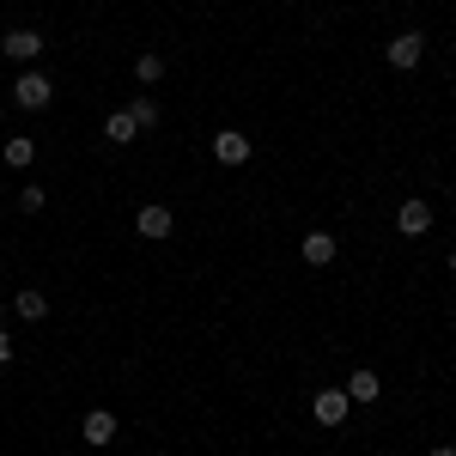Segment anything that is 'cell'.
Segmentation results:
<instances>
[{
  "label": "cell",
  "mask_w": 456,
  "mask_h": 456,
  "mask_svg": "<svg viewBox=\"0 0 456 456\" xmlns=\"http://www.w3.org/2000/svg\"><path fill=\"white\" fill-rule=\"evenodd\" d=\"M122 110L134 116V128H141V134H152V128H159V104H152L146 92H141V98H134V104H122Z\"/></svg>",
  "instance_id": "14"
},
{
  "label": "cell",
  "mask_w": 456,
  "mask_h": 456,
  "mask_svg": "<svg viewBox=\"0 0 456 456\" xmlns=\"http://www.w3.org/2000/svg\"><path fill=\"white\" fill-rule=\"evenodd\" d=\"M104 141H110V146H134V141H141V128H134V116H128V110H110Z\"/></svg>",
  "instance_id": "10"
},
{
  "label": "cell",
  "mask_w": 456,
  "mask_h": 456,
  "mask_svg": "<svg viewBox=\"0 0 456 456\" xmlns=\"http://www.w3.org/2000/svg\"><path fill=\"white\" fill-rule=\"evenodd\" d=\"M384 384H378V371H353L347 378V402H378Z\"/></svg>",
  "instance_id": "12"
},
{
  "label": "cell",
  "mask_w": 456,
  "mask_h": 456,
  "mask_svg": "<svg viewBox=\"0 0 456 456\" xmlns=\"http://www.w3.org/2000/svg\"><path fill=\"white\" fill-rule=\"evenodd\" d=\"M451 274H456V249H451Z\"/></svg>",
  "instance_id": "19"
},
{
  "label": "cell",
  "mask_w": 456,
  "mask_h": 456,
  "mask_svg": "<svg viewBox=\"0 0 456 456\" xmlns=\"http://www.w3.org/2000/svg\"><path fill=\"white\" fill-rule=\"evenodd\" d=\"M347 414H353L347 389H316L311 395V420L316 426H347Z\"/></svg>",
  "instance_id": "3"
},
{
  "label": "cell",
  "mask_w": 456,
  "mask_h": 456,
  "mask_svg": "<svg viewBox=\"0 0 456 456\" xmlns=\"http://www.w3.org/2000/svg\"><path fill=\"white\" fill-rule=\"evenodd\" d=\"M12 98H19V110H49L55 86H49V73H43V68H25L19 79H12Z\"/></svg>",
  "instance_id": "2"
},
{
  "label": "cell",
  "mask_w": 456,
  "mask_h": 456,
  "mask_svg": "<svg viewBox=\"0 0 456 456\" xmlns=\"http://www.w3.org/2000/svg\"><path fill=\"white\" fill-rule=\"evenodd\" d=\"M12 311L25 316V322H43V316H49V298H43V292H37V286H25V292H19V298H12Z\"/></svg>",
  "instance_id": "13"
},
{
  "label": "cell",
  "mask_w": 456,
  "mask_h": 456,
  "mask_svg": "<svg viewBox=\"0 0 456 456\" xmlns=\"http://www.w3.org/2000/svg\"><path fill=\"white\" fill-rule=\"evenodd\" d=\"M0 159H6V171H31V159H37V141H31V134H12V141L0 146Z\"/></svg>",
  "instance_id": "11"
},
{
  "label": "cell",
  "mask_w": 456,
  "mask_h": 456,
  "mask_svg": "<svg viewBox=\"0 0 456 456\" xmlns=\"http://www.w3.org/2000/svg\"><path fill=\"white\" fill-rule=\"evenodd\" d=\"M19 208H25V213H43V208H49V195H43V183H25V189H19Z\"/></svg>",
  "instance_id": "16"
},
{
  "label": "cell",
  "mask_w": 456,
  "mask_h": 456,
  "mask_svg": "<svg viewBox=\"0 0 456 456\" xmlns=\"http://www.w3.org/2000/svg\"><path fill=\"white\" fill-rule=\"evenodd\" d=\"M426 456H456V444H432V451H426Z\"/></svg>",
  "instance_id": "18"
},
{
  "label": "cell",
  "mask_w": 456,
  "mask_h": 456,
  "mask_svg": "<svg viewBox=\"0 0 456 456\" xmlns=\"http://www.w3.org/2000/svg\"><path fill=\"white\" fill-rule=\"evenodd\" d=\"M79 438H86L92 451H104L110 438H116V414H110V408H92V414L79 420Z\"/></svg>",
  "instance_id": "8"
},
{
  "label": "cell",
  "mask_w": 456,
  "mask_h": 456,
  "mask_svg": "<svg viewBox=\"0 0 456 456\" xmlns=\"http://www.w3.org/2000/svg\"><path fill=\"white\" fill-rule=\"evenodd\" d=\"M305 262H311V268H329V262H335V256H341V238H335V232H305Z\"/></svg>",
  "instance_id": "9"
},
{
  "label": "cell",
  "mask_w": 456,
  "mask_h": 456,
  "mask_svg": "<svg viewBox=\"0 0 456 456\" xmlns=\"http://www.w3.org/2000/svg\"><path fill=\"white\" fill-rule=\"evenodd\" d=\"M395 232H402V238H426V232H432V201L408 195V201L395 208Z\"/></svg>",
  "instance_id": "4"
},
{
  "label": "cell",
  "mask_w": 456,
  "mask_h": 456,
  "mask_svg": "<svg viewBox=\"0 0 456 456\" xmlns=\"http://www.w3.org/2000/svg\"><path fill=\"white\" fill-rule=\"evenodd\" d=\"M134 79H141V86H159V79H165V55H152V49H146L141 61H134Z\"/></svg>",
  "instance_id": "15"
},
{
  "label": "cell",
  "mask_w": 456,
  "mask_h": 456,
  "mask_svg": "<svg viewBox=\"0 0 456 456\" xmlns=\"http://www.w3.org/2000/svg\"><path fill=\"white\" fill-rule=\"evenodd\" d=\"M12 353H19V347H12V335H6V329H0V371H6V365H12Z\"/></svg>",
  "instance_id": "17"
},
{
  "label": "cell",
  "mask_w": 456,
  "mask_h": 456,
  "mask_svg": "<svg viewBox=\"0 0 456 456\" xmlns=\"http://www.w3.org/2000/svg\"><path fill=\"white\" fill-rule=\"evenodd\" d=\"M249 152H256V146H249V134H238V128H219V134H213V159H219V165H249Z\"/></svg>",
  "instance_id": "7"
},
{
  "label": "cell",
  "mask_w": 456,
  "mask_h": 456,
  "mask_svg": "<svg viewBox=\"0 0 456 456\" xmlns=\"http://www.w3.org/2000/svg\"><path fill=\"white\" fill-rule=\"evenodd\" d=\"M134 232H141V238H152V244H159V238H171V232H176V213L165 208V201H146V208L134 213Z\"/></svg>",
  "instance_id": "5"
},
{
  "label": "cell",
  "mask_w": 456,
  "mask_h": 456,
  "mask_svg": "<svg viewBox=\"0 0 456 456\" xmlns=\"http://www.w3.org/2000/svg\"><path fill=\"white\" fill-rule=\"evenodd\" d=\"M68 456H79V451H68Z\"/></svg>",
  "instance_id": "20"
},
{
  "label": "cell",
  "mask_w": 456,
  "mask_h": 456,
  "mask_svg": "<svg viewBox=\"0 0 456 456\" xmlns=\"http://www.w3.org/2000/svg\"><path fill=\"white\" fill-rule=\"evenodd\" d=\"M384 55H389V68H395V73H414V68H420V55H426V31H395L384 43Z\"/></svg>",
  "instance_id": "1"
},
{
  "label": "cell",
  "mask_w": 456,
  "mask_h": 456,
  "mask_svg": "<svg viewBox=\"0 0 456 456\" xmlns=\"http://www.w3.org/2000/svg\"><path fill=\"white\" fill-rule=\"evenodd\" d=\"M0 55H6V61H37V55H43V31H31V25L6 31L0 37Z\"/></svg>",
  "instance_id": "6"
}]
</instances>
